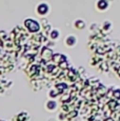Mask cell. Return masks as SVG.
I'll list each match as a JSON object with an SVG mask.
<instances>
[{"label": "cell", "mask_w": 120, "mask_h": 121, "mask_svg": "<svg viewBox=\"0 0 120 121\" xmlns=\"http://www.w3.org/2000/svg\"><path fill=\"white\" fill-rule=\"evenodd\" d=\"M50 12V5L47 2H40V3L37 5V13L40 14V15H45Z\"/></svg>", "instance_id": "6da1fadb"}, {"label": "cell", "mask_w": 120, "mask_h": 121, "mask_svg": "<svg viewBox=\"0 0 120 121\" xmlns=\"http://www.w3.org/2000/svg\"><path fill=\"white\" fill-rule=\"evenodd\" d=\"M96 6L98 8V10L104 11V10L107 9L108 2H107V0H98V1L96 2Z\"/></svg>", "instance_id": "7a4b0ae2"}, {"label": "cell", "mask_w": 120, "mask_h": 121, "mask_svg": "<svg viewBox=\"0 0 120 121\" xmlns=\"http://www.w3.org/2000/svg\"><path fill=\"white\" fill-rule=\"evenodd\" d=\"M76 41H77V39H76V37L74 35H69L65 39V43L69 46H74L76 44Z\"/></svg>", "instance_id": "3957f363"}, {"label": "cell", "mask_w": 120, "mask_h": 121, "mask_svg": "<svg viewBox=\"0 0 120 121\" xmlns=\"http://www.w3.org/2000/svg\"><path fill=\"white\" fill-rule=\"evenodd\" d=\"M47 108H48V110H51V111L54 110V108H56V102H55V101H52V100H50V101H48L47 103Z\"/></svg>", "instance_id": "277c9868"}]
</instances>
